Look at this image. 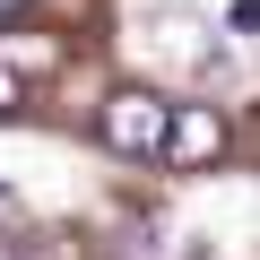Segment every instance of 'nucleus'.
<instances>
[{
    "mask_svg": "<svg viewBox=\"0 0 260 260\" xmlns=\"http://www.w3.org/2000/svg\"><path fill=\"white\" fill-rule=\"evenodd\" d=\"M174 113H182V104H165L156 87H121V95H104V148H113V156H165Z\"/></svg>",
    "mask_w": 260,
    "mask_h": 260,
    "instance_id": "nucleus-1",
    "label": "nucleus"
},
{
    "mask_svg": "<svg viewBox=\"0 0 260 260\" xmlns=\"http://www.w3.org/2000/svg\"><path fill=\"white\" fill-rule=\"evenodd\" d=\"M217 156H225V113H217V104H182V113H174V139H165L156 165L200 174V165H217Z\"/></svg>",
    "mask_w": 260,
    "mask_h": 260,
    "instance_id": "nucleus-2",
    "label": "nucleus"
},
{
    "mask_svg": "<svg viewBox=\"0 0 260 260\" xmlns=\"http://www.w3.org/2000/svg\"><path fill=\"white\" fill-rule=\"evenodd\" d=\"M156 26V44L174 52V61H191V70H225V52H208V44H191V18H148Z\"/></svg>",
    "mask_w": 260,
    "mask_h": 260,
    "instance_id": "nucleus-3",
    "label": "nucleus"
},
{
    "mask_svg": "<svg viewBox=\"0 0 260 260\" xmlns=\"http://www.w3.org/2000/svg\"><path fill=\"white\" fill-rule=\"evenodd\" d=\"M0 260H52L44 234H0Z\"/></svg>",
    "mask_w": 260,
    "mask_h": 260,
    "instance_id": "nucleus-4",
    "label": "nucleus"
},
{
    "mask_svg": "<svg viewBox=\"0 0 260 260\" xmlns=\"http://www.w3.org/2000/svg\"><path fill=\"white\" fill-rule=\"evenodd\" d=\"M225 26H234V35H260V0H234V9H225Z\"/></svg>",
    "mask_w": 260,
    "mask_h": 260,
    "instance_id": "nucleus-5",
    "label": "nucleus"
},
{
    "mask_svg": "<svg viewBox=\"0 0 260 260\" xmlns=\"http://www.w3.org/2000/svg\"><path fill=\"white\" fill-rule=\"evenodd\" d=\"M0 113H18V70H0Z\"/></svg>",
    "mask_w": 260,
    "mask_h": 260,
    "instance_id": "nucleus-6",
    "label": "nucleus"
},
{
    "mask_svg": "<svg viewBox=\"0 0 260 260\" xmlns=\"http://www.w3.org/2000/svg\"><path fill=\"white\" fill-rule=\"evenodd\" d=\"M18 9H26V0H0V26H9V18H18Z\"/></svg>",
    "mask_w": 260,
    "mask_h": 260,
    "instance_id": "nucleus-7",
    "label": "nucleus"
}]
</instances>
